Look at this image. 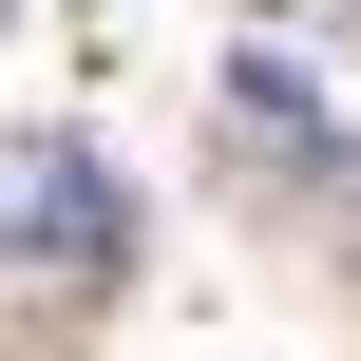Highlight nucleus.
<instances>
[{
	"instance_id": "nucleus-1",
	"label": "nucleus",
	"mask_w": 361,
	"mask_h": 361,
	"mask_svg": "<svg viewBox=\"0 0 361 361\" xmlns=\"http://www.w3.org/2000/svg\"><path fill=\"white\" fill-rule=\"evenodd\" d=\"M133 190L95 171V133H0V267H114Z\"/></svg>"
},
{
	"instance_id": "nucleus-2",
	"label": "nucleus",
	"mask_w": 361,
	"mask_h": 361,
	"mask_svg": "<svg viewBox=\"0 0 361 361\" xmlns=\"http://www.w3.org/2000/svg\"><path fill=\"white\" fill-rule=\"evenodd\" d=\"M228 133H247V152H286V171H324V152H343V114L305 95V57H267V38L228 57Z\"/></svg>"
},
{
	"instance_id": "nucleus-3",
	"label": "nucleus",
	"mask_w": 361,
	"mask_h": 361,
	"mask_svg": "<svg viewBox=\"0 0 361 361\" xmlns=\"http://www.w3.org/2000/svg\"><path fill=\"white\" fill-rule=\"evenodd\" d=\"M286 19H324V38H361V0H286Z\"/></svg>"
}]
</instances>
